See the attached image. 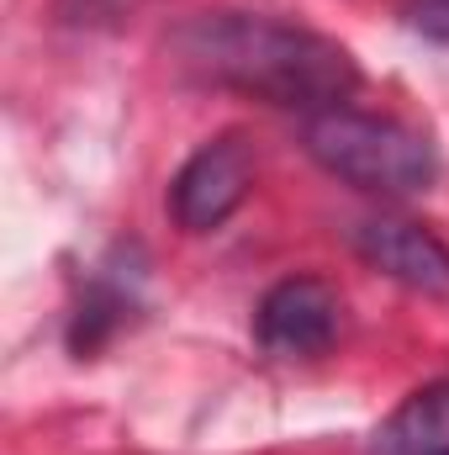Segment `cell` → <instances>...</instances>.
Returning a JSON list of instances; mask_svg holds the SVG:
<instances>
[{
	"label": "cell",
	"instance_id": "obj_1",
	"mask_svg": "<svg viewBox=\"0 0 449 455\" xmlns=\"http://www.w3.org/2000/svg\"><path fill=\"white\" fill-rule=\"evenodd\" d=\"M185 53L223 85H238L248 96H264L275 107H312V112H334L338 101L354 91V59L307 32V27H286L275 16H201L185 32Z\"/></svg>",
	"mask_w": 449,
	"mask_h": 455
},
{
	"label": "cell",
	"instance_id": "obj_2",
	"mask_svg": "<svg viewBox=\"0 0 449 455\" xmlns=\"http://www.w3.org/2000/svg\"><path fill=\"white\" fill-rule=\"evenodd\" d=\"M307 154L328 175L375 196H413V191H429L439 175V159L423 132L391 116H365L343 107L307 116Z\"/></svg>",
	"mask_w": 449,
	"mask_h": 455
},
{
	"label": "cell",
	"instance_id": "obj_3",
	"mask_svg": "<svg viewBox=\"0 0 449 455\" xmlns=\"http://www.w3.org/2000/svg\"><path fill=\"white\" fill-rule=\"evenodd\" d=\"M254 186V159L238 138H217L185 159V170L169 186V212L185 233H212L223 228Z\"/></svg>",
	"mask_w": 449,
	"mask_h": 455
},
{
	"label": "cell",
	"instance_id": "obj_4",
	"mask_svg": "<svg viewBox=\"0 0 449 455\" xmlns=\"http://www.w3.org/2000/svg\"><path fill=\"white\" fill-rule=\"evenodd\" d=\"M254 334H259V344L270 355H286V360L323 355L338 334L334 286L318 281V275H291V281L270 286L259 313H254Z\"/></svg>",
	"mask_w": 449,
	"mask_h": 455
},
{
	"label": "cell",
	"instance_id": "obj_5",
	"mask_svg": "<svg viewBox=\"0 0 449 455\" xmlns=\"http://www.w3.org/2000/svg\"><path fill=\"white\" fill-rule=\"evenodd\" d=\"M359 254L402 281L407 291H423V297H449V249L429 233V228L407 223V218H370L359 228Z\"/></svg>",
	"mask_w": 449,
	"mask_h": 455
},
{
	"label": "cell",
	"instance_id": "obj_6",
	"mask_svg": "<svg viewBox=\"0 0 449 455\" xmlns=\"http://www.w3.org/2000/svg\"><path fill=\"white\" fill-rule=\"evenodd\" d=\"M375 455H449V381L418 387L381 424Z\"/></svg>",
	"mask_w": 449,
	"mask_h": 455
},
{
	"label": "cell",
	"instance_id": "obj_7",
	"mask_svg": "<svg viewBox=\"0 0 449 455\" xmlns=\"http://www.w3.org/2000/svg\"><path fill=\"white\" fill-rule=\"evenodd\" d=\"M407 21H413V32L449 43V0H407Z\"/></svg>",
	"mask_w": 449,
	"mask_h": 455
}]
</instances>
